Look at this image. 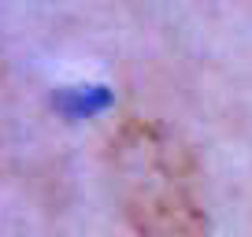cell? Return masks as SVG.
<instances>
[{
    "label": "cell",
    "mask_w": 252,
    "mask_h": 237,
    "mask_svg": "<svg viewBox=\"0 0 252 237\" xmlns=\"http://www.w3.org/2000/svg\"><path fill=\"white\" fill-rule=\"evenodd\" d=\"M108 159L119 207L137 237H204L197 163L178 134L152 118H130L111 137Z\"/></svg>",
    "instance_id": "cell-1"
}]
</instances>
